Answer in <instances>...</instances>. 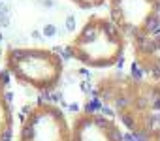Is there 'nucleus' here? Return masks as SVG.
<instances>
[{"label":"nucleus","mask_w":160,"mask_h":141,"mask_svg":"<svg viewBox=\"0 0 160 141\" xmlns=\"http://www.w3.org/2000/svg\"><path fill=\"white\" fill-rule=\"evenodd\" d=\"M126 41L128 38L109 17L94 13L75 32L68 43V53L73 60L89 68H113L121 60Z\"/></svg>","instance_id":"2"},{"label":"nucleus","mask_w":160,"mask_h":141,"mask_svg":"<svg viewBox=\"0 0 160 141\" xmlns=\"http://www.w3.org/2000/svg\"><path fill=\"white\" fill-rule=\"evenodd\" d=\"M4 66L8 74H12V77H15L21 85H27L38 92H49L57 89L64 72V64L58 53L38 45L6 49Z\"/></svg>","instance_id":"3"},{"label":"nucleus","mask_w":160,"mask_h":141,"mask_svg":"<svg viewBox=\"0 0 160 141\" xmlns=\"http://www.w3.org/2000/svg\"><path fill=\"white\" fill-rule=\"evenodd\" d=\"M13 134V111L8 98L6 77L0 74V141H12Z\"/></svg>","instance_id":"8"},{"label":"nucleus","mask_w":160,"mask_h":141,"mask_svg":"<svg viewBox=\"0 0 160 141\" xmlns=\"http://www.w3.org/2000/svg\"><path fill=\"white\" fill-rule=\"evenodd\" d=\"M72 141H124V137L117 120L96 111H83L73 117Z\"/></svg>","instance_id":"6"},{"label":"nucleus","mask_w":160,"mask_h":141,"mask_svg":"<svg viewBox=\"0 0 160 141\" xmlns=\"http://www.w3.org/2000/svg\"><path fill=\"white\" fill-rule=\"evenodd\" d=\"M132 53L143 79L160 89V17L147 36L132 41Z\"/></svg>","instance_id":"7"},{"label":"nucleus","mask_w":160,"mask_h":141,"mask_svg":"<svg viewBox=\"0 0 160 141\" xmlns=\"http://www.w3.org/2000/svg\"><path fill=\"white\" fill-rule=\"evenodd\" d=\"M109 19L130 40H139L151 32L160 17V0H108Z\"/></svg>","instance_id":"5"},{"label":"nucleus","mask_w":160,"mask_h":141,"mask_svg":"<svg viewBox=\"0 0 160 141\" xmlns=\"http://www.w3.org/2000/svg\"><path fill=\"white\" fill-rule=\"evenodd\" d=\"M94 92L119 120L143 141H160V89L126 74H106Z\"/></svg>","instance_id":"1"},{"label":"nucleus","mask_w":160,"mask_h":141,"mask_svg":"<svg viewBox=\"0 0 160 141\" xmlns=\"http://www.w3.org/2000/svg\"><path fill=\"white\" fill-rule=\"evenodd\" d=\"M19 141H72V124L57 104L38 102L21 120Z\"/></svg>","instance_id":"4"},{"label":"nucleus","mask_w":160,"mask_h":141,"mask_svg":"<svg viewBox=\"0 0 160 141\" xmlns=\"http://www.w3.org/2000/svg\"><path fill=\"white\" fill-rule=\"evenodd\" d=\"M70 2L81 10H94V8H100L102 4H106L108 0H70Z\"/></svg>","instance_id":"9"}]
</instances>
